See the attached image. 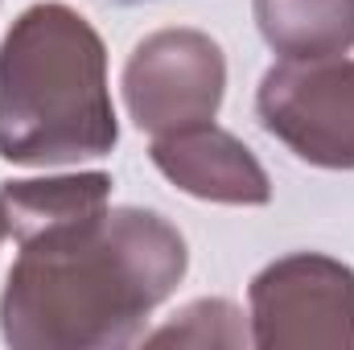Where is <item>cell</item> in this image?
I'll return each mask as SVG.
<instances>
[{"mask_svg": "<svg viewBox=\"0 0 354 350\" xmlns=\"http://www.w3.org/2000/svg\"><path fill=\"white\" fill-rule=\"evenodd\" d=\"M124 4H136V0H124Z\"/></svg>", "mask_w": 354, "mask_h": 350, "instance_id": "obj_10", "label": "cell"}, {"mask_svg": "<svg viewBox=\"0 0 354 350\" xmlns=\"http://www.w3.org/2000/svg\"><path fill=\"white\" fill-rule=\"evenodd\" d=\"M256 347H354V272L326 256L272 264L252 284Z\"/></svg>", "mask_w": 354, "mask_h": 350, "instance_id": "obj_4", "label": "cell"}, {"mask_svg": "<svg viewBox=\"0 0 354 350\" xmlns=\"http://www.w3.org/2000/svg\"><path fill=\"white\" fill-rule=\"evenodd\" d=\"M185 272V243L153 210H95L21 239L0 301L12 347L128 342Z\"/></svg>", "mask_w": 354, "mask_h": 350, "instance_id": "obj_1", "label": "cell"}, {"mask_svg": "<svg viewBox=\"0 0 354 350\" xmlns=\"http://www.w3.org/2000/svg\"><path fill=\"white\" fill-rule=\"evenodd\" d=\"M256 17L284 58H334L354 42V0H256Z\"/></svg>", "mask_w": 354, "mask_h": 350, "instance_id": "obj_7", "label": "cell"}, {"mask_svg": "<svg viewBox=\"0 0 354 350\" xmlns=\"http://www.w3.org/2000/svg\"><path fill=\"white\" fill-rule=\"evenodd\" d=\"M260 120L301 161L354 169V62L284 58L264 75Z\"/></svg>", "mask_w": 354, "mask_h": 350, "instance_id": "obj_3", "label": "cell"}, {"mask_svg": "<svg viewBox=\"0 0 354 350\" xmlns=\"http://www.w3.org/2000/svg\"><path fill=\"white\" fill-rule=\"evenodd\" d=\"M111 145L103 42L66 4L29 8L0 46V157L62 165L103 157Z\"/></svg>", "mask_w": 354, "mask_h": 350, "instance_id": "obj_2", "label": "cell"}, {"mask_svg": "<svg viewBox=\"0 0 354 350\" xmlns=\"http://www.w3.org/2000/svg\"><path fill=\"white\" fill-rule=\"evenodd\" d=\"M4 231H8V227H4V210H0V239H4Z\"/></svg>", "mask_w": 354, "mask_h": 350, "instance_id": "obj_9", "label": "cell"}, {"mask_svg": "<svg viewBox=\"0 0 354 350\" xmlns=\"http://www.w3.org/2000/svg\"><path fill=\"white\" fill-rule=\"evenodd\" d=\"M107 177L87 174V177H58V181H8L0 190V210H4V227L17 239H29L46 227L83 219L107 206Z\"/></svg>", "mask_w": 354, "mask_h": 350, "instance_id": "obj_8", "label": "cell"}, {"mask_svg": "<svg viewBox=\"0 0 354 350\" xmlns=\"http://www.w3.org/2000/svg\"><path fill=\"white\" fill-rule=\"evenodd\" d=\"M128 107L149 132H181L210 124L223 99V54L202 33H157L136 46L128 75Z\"/></svg>", "mask_w": 354, "mask_h": 350, "instance_id": "obj_5", "label": "cell"}, {"mask_svg": "<svg viewBox=\"0 0 354 350\" xmlns=\"http://www.w3.org/2000/svg\"><path fill=\"white\" fill-rule=\"evenodd\" d=\"M157 169L177 181L185 194L214 198V202H243L260 206L268 202V177L256 157L227 132H214L210 124L169 132L153 145Z\"/></svg>", "mask_w": 354, "mask_h": 350, "instance_id": "obj_6", "label": "cell"}]
</instances>
